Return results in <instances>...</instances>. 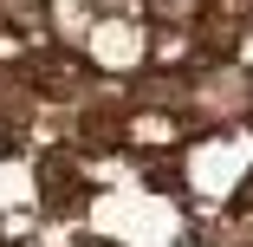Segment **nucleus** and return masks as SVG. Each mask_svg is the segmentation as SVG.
I'll return each instance as SVG.
<instances>
[{
	"label": "nucleus",
	"instance_id": "nucleus-1",
	"mask_svg": "<svg viewBox=\"0 0 253 247\" xmlns=\"http://www.w3.org/2000/svg\"><path fill=\"white\" fill-rule=\"evenodd\" d=\"M26 78H33L39 91H52V98H78V91L91 85V65L72 59V52H39V65H26Z\"/></svg>",
	"mask_w": 253,
	"mask_h": 247
},
{
	"label": "nucleus",
	"instance_id": "nucleus-2",
	"mask_svg": "<svg viewBox=\"0 0 253 247\" xmlns=\"http://www.w3.org/2000/svg\"><path fill=\"white\" fill-rule=\"evenodd\" d=\"M39 182H45V195H52V208L84 202V195H78V169H72V156H65V150H52V156L39 163Z\"/></svg>",
	"mask_w": 253,
	"mask_h": 247
},
{
	"label": "nucleus",
	"instance_id": "nucleus-3",
	"mask_svg": "<svg viewBox=\"0 0 253 247\" xmlns=\"http://www.w3.org/2000/svg\"><path fill=\"white\" fill-rule=\"evenodd\" d=\"M143 13L163 20V26H188V20L208 13V0H143Z\"/></svg>",
	"mask_w": 253,
	"mask_h": 247
},
{
	"label": "nucleus",
	"instance_id": "nucleus-4",
	"mask_svg": "<svg viewBox=\"0 0 253 247\" xmlns=\"http://www.w3.org/2000/svg\"><path fill=\"white\" fill-rule=\"evenodd\" d=\"M7 20H13L20 33H39V26H45V0H7Z\"/></svg>",
	"mask_w": 253,
	"mask_h": 247
},
{
	"label": "nucleus",
	"instance_id": "nucleus-5",
	"mask_svg": "<svg viewBox=\"0 0 253 247\" xmlns=\"http://www.w3.org/2000/svg\"><path fill=\"white\" fill-rule=\"evenodd\" d=\"M84 143H117V117H111V111L84 117Z\"/></svg>",
	"mask_w": 253,
	"mask_h": 247
},
{
	"label": "nucleus",
	"instance_id": "nucleus-6",
	"mask_svg": "<svg viewBox=\"0 0 253 247\" xmlns=\"http://www.w3.org/2000/svg\"><path fill=\"white\" fill-rule=\"evenodd\" d=\"M234 208H240V215H253V169H247V176H240V189H234Z\"/></svg>",
	"mask_w": 253,
	"mask_h": 247
},
{
	"label": "nucleus",
	"instance_id": "nucleus-7",
	"mask_svg": "<svg viewBox=\"0 0 253 247\" xmlns=\"http://www.w3.org/2000/svg\"><path fill=\"white\" fill-rule=\"evenodd\" d=\"M247 124H253V104H247Z\"/></svg>",
	"mask_w": 253,
	"mask_h": 247
}]
</instances>
